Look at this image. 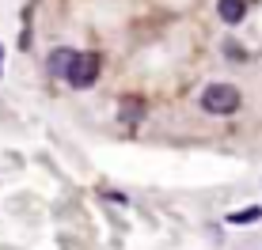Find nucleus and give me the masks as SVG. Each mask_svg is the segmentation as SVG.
I'll return each mask as SVG.
<instances>
[{
	"mask_svg": "<svg viewBox=\"0 0 262 250\" xmlns=\"http://www.w3.org/2000/svg\"><path fill=\"white\" fill-rule=\"evenodd\" d=\"M239 103H243V95H239L236 84H209V87L202 91L205 114H216V118H224V114H236Z\"/></svg>",
	"mask_w": 262,
	"mask_h": 250,
	"instance_id": "nucleus-1",
	"label": "nucleus"
},
{
	"mask_svg": "<svg viewBox=\"0 0 262 250\" xmlns=\"http://www.w3.org/2000/svg\"><path fill=\"white\" fill-rule=\"evenodd\" d=\"M141 118H144V99L129 95V99L122 103V121H125V125H133V121H141Z\"/></svg>",
	"mask_w": 262,
	"mask_h": 250,
	"instance_id": "nucleus-5",
	"label": "nucleus"
},
{
	"mask_svg": "<svg viewBox=\"0 0 262 250\" xmlns=\"http://www.w3.org/2000/svg\"><path fill=\"white\" fill-rule=\"evenodd\" d=\"M216 12L224 23H239L247 15V0H216Z\"/></svg>",
	"mask_w": 262,
	"mask_h": 250,
	"instance_id": "nucleus-4",
	"label": "nucleus"
},
{
	"mask_svg": "<svg viewBox=\"0 0 262 250\" xmlns=\"http://www.w3.org/2000/svg\"><path fill=\"white\" fill-rule=\"evenodd\" d=\"M72 61H76V49H53V53H50V61H46V68H50L53 76L65 80V76H69V68H72Z\"/></svg>",
	"mask_w": 262,
	"mask_h": 250,
	"instance_id": "nucleus-3",
	"label": "nucleus"
},
{
	"mask_svg": "<svg viewBox=\"0 0 262 250\" xmlns=\"http://www.w3.org/2000/svg\"><path fill=\"white\" fill-rule=\"evenodd\" d=\"M99 53H76V61H72V68H69V84L76 87V91H84V87H92L95 80H99Z\"/></svg>",
	"mask_w": 262,
	"mask_h": 250,
	"instance_id": "nucleus-2",
	"label": "nucleus"
},
{
	"mask_svg": "<svg viewBox=\"0 0 262 250\" xmlns=\"http://www.w3.org/2000/svg\"><path fill=\"white\" fill-rule=\"evenodd\" d=\"M262 216V209L258 205H251V209H239V212H228V224L232 228H247V224H255V220Z\"/></svg>",
	"mask_w": 262,
	"mask_h": 250,
	"instance_id": "nucleus-6",
	"label": "nucleus"
}]
</instances>
